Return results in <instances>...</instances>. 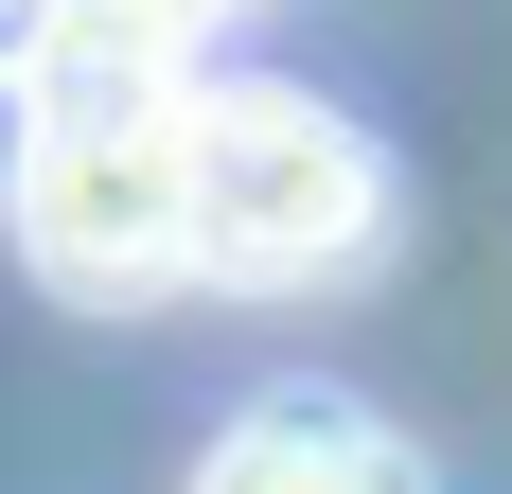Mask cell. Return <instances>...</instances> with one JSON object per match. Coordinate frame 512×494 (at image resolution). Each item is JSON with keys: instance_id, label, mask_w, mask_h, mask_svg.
Returning a JSON list of instances; mask_svg holds the SVG:
<instances>
[{"instance_id": "cell-1", "label": "cell", "mask_w": 512, "mask_h": 494, "mask_svg": "<svg viewBox=\"0 0 512 494\" xmlns=\"http://www.w3.org/2000/svg\"><path fill=\"white\" fill-rule=\"evenodd\" d=\"M195 71H124V53H36V142H18V247L89 300H142L195 265Z\"/></svg>"}, {"instance_id": "cell-2", "label": "cell", "mask_w": 512, "mask_h": 494, "mask_svg": "<svg viewBox=\"0 0 512 494\" xmlns=\"http://www.w3.org/2000/svg\"><path fill=\"white\" fill-rule=\"evenodd\" d=\"M195 124V265L212 283H336L371 230H389V159L371 124H336L283 71H230V89L177 106Z\"/></svg>"}, {"instance_id": "cell-3", "label": "cell", "mask_w": 512, "mask_h": 494, "mask_svg": "<svg viewBox=\"0 0 512 494\" xmlns=\"http://www.w3.org/2000/svg\"><path fill=\"white\" fill-rule=\"evenodd\" d=\"M195 494H442V477H424V442H407V424H371V406L265 389V406H230V424H212Z\"/></svg>"}, {"instance_id": "cell-4", "label": "cell", "mask_w": 512, "mask_h": 494, "mask_svg": "<svg viewBox=\"0 0 512 494\" xmlns=\"http://www.w3.org/2000/svg\"><path fill=\"white\" fill-rule=\"evenodd\" d=\"M230 0H53V53H124V71H195Z\"/></svg>"}, {"instance_id": "cell-5", "label": "cell", "mask_w": 512, "mask_h": 494, "mask_svg": "<svg viewBox=\"0 0 512 494\" xmlns=\"http://www.w3.org/2000/svg\"><path fill=\"white\" fill-rule=\"evenodd\" d=\"M18 142H36V71H0V195H18Z\"/></svg>"}, {"instance_id": "cell-6", "label": "cell", "mask_w": 512, "mask_h": 494, "mask_svg": "<svg viewBox=\"0 0 512 494\" xmlns=\"http://www.w3.org/2000/svg\"><path fill=\"white\" fill-rule=\"evenodd\" d=\"M53 53V0H0V71H36Z\"/></svg>"}]
</instances>
